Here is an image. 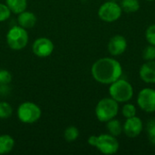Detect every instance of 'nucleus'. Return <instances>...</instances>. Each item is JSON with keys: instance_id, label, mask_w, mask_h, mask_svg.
Listing matches in <instances>:
<instances>
[{"instance_id": "1", "label": "nucleus", "mask_w": 155, "mask_h": 155, "mask_svg": "<svg viewBox=\"0 0 155 155\" xmlns=\"http://www.w3.org/2000/svg\"><path fill=\"white\" fill-rule=\"evenodd\" d=\"M94 79L102 84H111L123 74L122 64L113 57H103L96 60L91 68Z\"/></svg>"}, {"instance_id": "2", "label": "nucleus", "mask_w": 155, "mask_h": 155, "mask_svg": "<svg viewBox=\"0 0 155 155\" xmlns=\"http://www.w3.org/2000/svg\"><path fill=\"white\" fill-rule=\"evenodd\" d=\"M119 112V103L112 97L101 99L95 106V116L98 121L106 123L115 118Z\"/></svg>"}, {"instance_id": "3", "label": "nucleus", "mask_w": 155, "mask_h": 155, "mask_svg": "<svg viewBox=\"0 0 155 155\" xmlns=\"http://www.w3.org/2000/svg\"><path fill=\"white\" fill-rule=\"evenodd\" d=\"M109 85L110 97L118 103H127L134 96L133 85L124 79L119 78Z\"/></svg>"}, {"instance_id": "4", "label": "nucleus", "mask_w": 155, "mask_h": 155, "mask_svg": "<svg viewBox=\"0 0 155 155\" xmlns=\"http://www.w3.org/2000/svg\"><path fill=\"white\" fill-rule=\"evenodd\" d=\"M28 33L25 28L18 25L11 27L6 34V43L13 50L24 49L28 44Z\"/></svg>"}, {"instance_id": "5", "label": "nucleus", "mask_w": 155, "mask_h": 155, "mask_svg": "<svg viewBox=\"0 0 155 155\" xmlns=\"http://www.w3.org/2000/svg\"><path fill=\"white\" fill-rule=\"evenodd\" d=\"M42 115L41 108L33 102H24L17 108V118L24 124H34Z\"/></svg>"}, {"instance_id": "6", "label": "nucleus", "mask_w": 155, "mask_h": 155, "mask_svg": "<svg viewBox=\"0 0 155 155\" xmlns=\"http://www.w3.org/2000/svg\"><path fill=\"white\" fill-rule=\"evenodd\" d=\"M123 10L118 2L107 1L104 3L98 10V16L101 20L112 23L117 21L122 15Z\"/></svg>"}, {"instance_id": "7", "label": "nucleus", "mask_w": 155, "mask_h": 155, "mask_svg": "<svg viewBox=\"0 0 155 155\" xmlns=\"http://www.w3.org/2000/svg\"><path fill=\"white\" fill-rule=\"evenodd\" d=\"M100 153L104 154H114L119 151L120 144L117 138L110 134H103L97 136L94 146Z\"/></svg>"}, {"instance_id": "8", "label": "nucleus", "mask_w": 155, "mask_h": 155, "mask_svg": "<svg viewBox=\"0 0 155 155\" xmlns=\"http://www.w3.org/2000/svg\"><path fill=\"white\" fill-rule=\"evenodd\" d=\"M137 104L146 113H154L155 89L149 87L142 89L137 96Z\"/></svg>"}, {"instance_id": "9", "label": "nucleus", "mask_w": 155, "mask_h": 155, "mask_svg": "<svg viewBox=\"0 0 155 155\" xmlns=\"http://www.w3.org/2000/svg\"><path fill=\"white\" fill-rule=\"evenodd\" d=\"M54 43L47 37H39L33 43L32 51L38 57H47L54 51Z\"/></svg>"}, {"instance_id": "10", "label": "nucleus", "mask_w": 155, "mask_h": 155, "mask_svg": "<svg viewBox=\"0 0 155 155\" xmlns=\"http://www.w3.org/2000/svg\"><path fill=\"white\" fill-rule=\"evenodd\" d=\"M143 129V121L138 116H133L130 118H126L123 125V132L126 136L130 138H135L139 136Z\"/></svg>"}, {"instance_id": "11", "label": "nucleus", "mask_w": 155, "mask_h": 155, "mask_svg": "<svg viewBox=\"0 0 155 155\" xmlns=\"http://www.w3.org/2000/svg\"><path fill=\"white\" fill-rule=\"evenodd\" d=\"M127 49V40L124 35H114L108 43V52L113 56L123 54Z\"/></svg>"}, {"instance_id": "12", "label": "nucleus", "mask_w": 155, "mask_h": 155, "mask_svg": "<svg viewBox=\"0 0 155 155\" xmlns=\"http://www.w3.org/2000/svg\"><path fill=\"white\" fill-rule=\"evenodd\" d=\"M141 79L146 84H155V60L146 61L139 71Z\"/></svg>"}, {"instance_id": "13", "label": "nucleus", "mask_w": 155, "mask_h": 155, "mask_svg": "<svg viewBox=\"0 0 155 155\" xmlns=\"http://www.w3.org/2000/svg\"><path fill=\"white\" fill-rule=\"evenodd\" d=\"M36 21H37L36 15L34 13L30 11H26V10L18 14V16H17L18 25L25 29L34 27Z\"/></svg>"}, {"instance_id": "14", "label": "nucleus", "mask_w": 155, "mask_h": 155, "mask_svg": "<svg viewBox=\"0 0 155 155\" xmlns=\"http://www.w3.org/2000/svg\"><path fill=\"white\" fill-rule=\"evenodd\" d=\"M15 147V140L11 135H0V154H6L10 153Z\"/></svg>"}, {"instance_id": "15", "label": "nucleus", "mask_w": 155, "mask_h": 155, "mask_svg": "<svg viewBox=\"0 0 155 155\" xmlns=\"http://www.w3.org/2000/svg\"><path fill=\"white\" fill-rule=\"evenodd\" d=\"M5 4L12 13L17 15L26 10L27 7V0H5Z\"/></svg>"}, {"instance_id": "16", "label": "nucleus", "mask_w": 155, "mask_h": 155, "mask_svg": "<svg viewBox=\"0 0 155 155\" xmlns=\"http://www.w3.org/2000/svg\"><path fill=\"white\" fill-rule=\"evenodd\" d=\"M106 128L108 133L115 137L121 135V134L123 133V125L121 122L115 118H113L110 121L106 122Z\"/></svg>"}, {"instance_id": "17", "label": "nucleus", "mask_w": 155, "mask_h": 155, "mask_svg": "<svg viewBox=\"0 0 155 155\" xmlns=\"http://www.w3.org/2000/svg\"><path fill=\"white\" fill-rule=\"evenodd\" d=\"M122 10L126 13H135L140 9L139 0H121Z\"/></svg>"}, {"instance_id": "18", "label": "nucleus", "mask_w": 155, "mask_h": 155, "mask_svg": "<svg viewBox=\"0 0 155 155\" xmlns=\"http://www.w3.org/2000/svg\"><path fill=\"white\" fill-rule=\"evenodd\" d=\"M79 130L78 128H76L75 126H68L64 132V138L66 142L68 143H72V142H74L78 137H79Z\"/></svg>"}, {"instance_id": "19", "label": "nucleus", "mask_w": 155, "mask_h": 155, "mask_svg": "<svg viewBox=\"0 0 155 155\" xmlns=\"http://www.w3.org/2000/svg\"><path fill=\"white\" fill-rule=\"evenodd\" d=\"M13 114V108L7 102H0V119H7Z\"/></svg>"}, {"instance_id": "20", "label": "nucleus", "mask_w": 155, "mask_h": 155, "mask_svg": "<svg viewBox=\"0 0 155 155\" xmlns=\"http://www.w3.org/2000/svg\"><path fill=\"white\" fill-rule=\"evenodd\" d=\"M122 114L125 118H130L136 115V107L133 104L126 103L122 108Z\"/></svg>"}, {"instance_id": "21", "label": "nucleus", "mask_w": 155, "mask_h": 155, "mask_svg": "<svg viewBox=\"0 0 155 155\" xmlns=\"http://www.w3.org/2000/svg\"><path fill=\"white\" fill-rule=\"evenodd\" d=\"M143 58L145 61H152L155 60V45H148L143 51Z\"/></svg>"}, {"instance_id": "22", "label": "nucleus", "mask_w": 155, "mask_h": 155, "mask_svg": "<svg viewBox=\"0 0 155 155\" xmlns=\"http://www.w3.org/2000/svg\"><path fill=\"white\" fill-rule=\"evenodd\" d=\"M146 132L148 134L149 141L155 144V118L150 120L146 124Z\"/></svg>"}, {"instance_id": "23", "label": "nucleus", "mask_w": 155, "mask_h": 155, "mask_svg": "<svg viewBox=\"0 0 155 155\" xmlns=\"http://www.w3.org/2000/svg\"><path fill=\"white\" fill-rule=\"evenodd\" d=\"M145 38L146 41L150 45H155V24L151 25L145 31Z\"/></svg>"}, {"instance_id": "24", "label": "nucleus", "mask_w": 155, "mask_h": 155, "mask_svg": "<svg viewBox=\"0 0 155 155\" xmlns=\"http://www.w3.org/2000/svg\"><path fill=\"white\" fill-rule=\"evenodd\" d=\"M11 10L7 6L6 4L0 3V22L6 21L11 15Z\"/></svg>"}, {"instance_id": "25", "label": "nucleus", "mask_w": 155, "mask_h": 155, "mask_svg": "<svg viewBox=\"0 0 155 155\" xmlns=\"http://www.w3.org/2000/svg\"><path fill=\"white\" fill-rule=\"evenodd\" d=\"M12 81V74L9 71L1 69L0 70V84L5 85L10 84Z\"/></svg>"}, {"instance_id": "26", "label": "nucleus", "mask_w": 155, "mask_h": 155, "mask_svg": "<svg viewBox=\"0 0 155 155\" xmlns=\"http://www.w3.org/2000/svg\"><path fill=\"white\" fill-rule=\"evenodd\" d=\"M96 140H97V136L96 135H92L88 138V143L91 145V146H95V143H96Z\"/></svg>"}, {"instance_id": "27", "label": "nucleus", "mask_w": 155, "mask_h": 155, "mask_svg": "<svg viewBox=\"0 0 155 155\" xmlns=\"http://www.w3.org/2000/svg\"><path fill=\"white\" fill-rule=\"evenodd\" d=\"M110 1H114V2H118L119 0H110Z\"/></svg>"}, {"instance_id": "28", "label": "nucleus", "mask_w": 155, "mask_h": 155, "mask_svg": "<svg viewBox=\"0 0 155 155\" xmlns=\"http://www.w3.org/2000/svg\"><path fill=\"white\" fill-rule=\"evenodd\" d=\"M146 1H149V2H152V1H154V0H146Z\"/></svg>"}]
</instances>
